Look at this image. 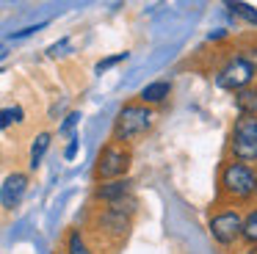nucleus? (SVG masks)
Wrapping results in <instances>:
<instances>
[{
    "mask_svg": "<svg viewBox=\"0 0 257 254\" xmlns=\"http://www.w3.org/2000/svg\"><path fill=\"white\" fill-rule=\"evenodd\" d=\"M221 185H224V191H227L229 196L246 199V196H251V193L257 191V177H254V171H251L249 166L229 163L227 169H224V174H221Z\"/></svg>",
    "mask_w": 257,
    "mask_h": 254,
    "instance_id": "1",
    "label": "nucleus"
},
{
    "mask_svg": "<svg viewBox=\"0 0 257 254\" xmlns=\"http://www.w3.org/2000/svg\"><path fill=\"white\" fill-rule=\"evenodd\" d=\"M150 124H152V110L150 108H144V105H127V108H122V113H119V119H116V138H124V141H127V138H136Z\"/></svg>",
    "mask_w": 257,
    "mask_h": 254,
    "instance_id": "2",
    "label": "nucleus"
},
{
    "mask_svg": "<svg viewBox=\"0 0 257 254\" xmlns=\"http://www.w3.org/2000/svg\"><path fill=\"white\" fill-rule=\"evenodd\" d=\"M232 152L240 160H257V119L243 116L238 119L232 133Z\"/></svg>",
    "mask_w": 257,
    "mask_h": 254,
    "instance_id": "3",
    "label": "nucleus"
},
{
    "mask_svg": "<svg viewBox=\"0 0 257 254\" xmlns=\"http://www.w3.org/2000/svg\"><path fill=\"white\" fill-rule=\"evenodd\" d=\"M254 66L246 58H232L221 72H218V86L221 88H232V91H243V86L251 80Z\"/></svg>",
    "mask_w": 257,
    "mask_h": 254,
    "instance_id": "4",
    "label": "nucleus"
},
{
    "mask_svg": "<svg viewBox=\"0 0 257 254\" xmlns=\"http://www.w3.org/2000/svg\"><path fill=\"white\" fill-rule=\"evenodd\" d=\"M243 224L246 221L238 213H218L210 221V232L218 243H232L238 235H243Z\"/></svg>",
    "mask_w": 257,
    "mask_h": 254,
    "instance_id": "5",
    "label": "nucleus"
},
{
    "mask_svg": "<svg viewBox=\"0 0 257 254\" xmlns=\"http://www.w3.org/2000/svg\"><path fill=\"white\" fill-rule=\"evenodd\" d=\"M127 152L124 149H116V147H108L102 149L100 155V166H97V171H100L102 177H119L127 171Z\"/></svg>",
    "mask_w": 257,
    "mask_h": 254,
    "instance_id": "6",
    "label": "nucleus"
},
{
    "mask_svg": "<svg viewBox=\"0 0 257 254\" xmlns=\"http://www.w3.org/2000/svg\"><path fill=\"white\" fill-rule=\"evenodd\" d=\"M25 174H12L6 180V185H3V207H14V204L20 202V196H23L25 191Z\"/></svg>",
    "mask_w": 257,
    "mask_h": 254,
    "instance_id": "7",
    "label": "nucleus"
},
{
    "mask_svg": "<svg viewBox=\"0 0 257 254\" xmlns=\"http://www.w3.org/2000/svg\"><path fill=\"white\" fill-rule=\"evenodd\" d=\"M169 91H172V86H169L166 80H158V83H150V86H144V91H141V99H144V102H161V99L169 97Z\"/></svg>",
    "mask_w": 257,
    "mask_h": 254,
    "instance_id": "8",
    "label": "nucleus"
},
{
    "mask_svg": "<svg viewBox=\"0 0 257 254\" xmlns=\"http://www.w3.org/2000/svg\"><path fill=\"white\" fill-rule=\"evenodd\" d=\"M127 191H130V182L127 180H116V182H111V185H102L97 193H100L102 199H108V202H116L119 204V199H122Z\"/></svg>",
    "mask_w": 257,
    "mask_h": 254,
    "instance_id": "9",
    "label": "nucleus"
},
{
    "mask_svg": "<svg viewBox=\"0 0 257 254\" xmlns=\"http://www.w3.org/2000/svg\"><path fill=\"white\" fill-rule=\"evenodd\" d=\"M235 102H238V110H240L243 116L257 113V91H251V88H243V91H238Z\"/></svg>",
    "mask_w": 257,
    "mask_h": 254,
    "instance_id": "10",
    "label": "nucleus"
},
{
    "mask_svg": "<svg viewBox=\"0 0 257 254\" xmlns=\"http://www.w3.org/2000/svg\"><path fill=\"white\" fill-rule=\"evenodd\" d=\"M50 147V136L47 133H42V136H36V141H34V147H31V166H39V160H42V155H45V149Z\"/></svg>",
    "mask_w": 257,
    "mask_h": 254,
    "instance_id": "11",
    "label": "nucleus"
},
{
    "mask_svg": "<svg viewBox=\"0 0 257 254\" xmlns=\"http://www.w3.org/2000/svg\"><path fill=\"white\" fill-rule=\"evenodd\" d=\"M243 237H246L249 243H257V210L249 215V218H246V224H243Z\"/></svg>",
    "mask_w": 257,
    "mask_h": 254,
    "instance_id": "12",
    "label": "nucleus"
},
{
    "mask_svg": "<svg viewBox=\"0 0 257 254\" xmlns=\"http://www.w3.org/2000/svg\"><path fill=\"white\" fill-rule=\"evenodd\" d=\"M69 254H89V248H86V243L80 240L78 232H72V235H69Z\"/></svg>",
    "mask_w": 257,
    "mask_h": 254,
    "instance_id": "13",
    "label": "nucleus"
},
{
    "mask_svg": "<svg viewBox=\"0 0 257 254\" xmlns=\"http://www.w3.org/2000/svg\"><path fill=\"white\" fill-rule=\"evenodd\" d=\"M23 119V110L20 108H6L3 110V119H0V127H9L12 121H20Z\"/></svg>",
    "mask_w": 257,
    "mask_h": 254,
    "instance_id": "14",
    "label": "nucleus"
},
{
    "mask_svg": "<svg viewBox=\"0 0 257 254\" xmlns=\"http://www.w3.org/2000/svg\"><path fill=\"white\" fill-rule=\"evenodd\" d=\"M229 9L235 11V14H240V17H246V20H251V22H257V11L254 9H249L246 3H232Z\"/></svg>",
    "mask_w": 257,
    "mask_h": 254,
    "instance_id": "15",
    "label": "nucleus"
},
{
    "mask_svg": "<svg viewBox=\"0 0 257 254\" xmlns=\"http://www.w3.org/2000/svg\"><path fill=\"white\" fill-rule=\"evenodd\" d=\"M127 58V53H119V55H113V58H105V61H100L97 64V72H105V69H111L113 64H119V61H124Z\"/></svg>",
    "mask_w": 257,
    "mask_h": 254,
    "instance_id": "16",
    "label": "nucleus"
},
{
    "mask_svg": "<svg viewBox=\"0 0 257 254\" xmlns=\"http://www.w3.org/2000/svg\"><path fill=\"white\" fill-rule=\"evenodd\" d=\"M78 119H80V113H69V116H67V121L61 124V130H72V127L78 124Z\"/></svg>",
    "mask_w": 257,
    "mask_h": 254,
    "instance_id": "17",
    "label": "nucleus"
},
{
    "mask_svg": "<svg viewBox=\"0 0 257 254\" xmlns=\"http://www.w3.org/2000/svg\"><path fill=\"white\" fill-rule=\"evenodd\" d=\"M75 152H78V138L72 136V144L67 147V160H72V158H75Z\"/></svg>",
    "mask_w": 257,
    "mask_h": 254,
    "instance_id": "18",
    "label": "nucleus"
},
{
    "mask_svg": "<svg viewBox=\"0 0 257 254\" xmlns=\"http://www.w3.org/2000/svg\"><path fill=\"white\" fill-rule=\"evenodd\" d=\"M67 44H69V42H58V44H53V47H50V55H64L61 50H67Z\"/></svg>",
    "mask_w": 257,
    "mask_h": 254,
    "instance_id": "19",
    "label": "nucleus"
}]
</instances>
